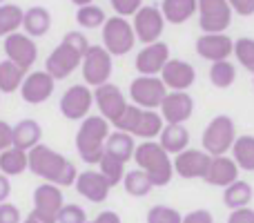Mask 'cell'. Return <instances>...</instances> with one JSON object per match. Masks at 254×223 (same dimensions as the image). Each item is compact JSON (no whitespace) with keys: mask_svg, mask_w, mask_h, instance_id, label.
I'll list each match as a JSON object with an SVG mask.
<instances>
[{"mask_svg":"<svg viewBox=\"0 0 254 223\" xmlns=\"http://www.w3.org/2000/svg\"><path fill=\"white\" fill-rule=\"evenodd\" d=\"M0 4H4V0H0Z\"/></svg>","mask_w":254,"mask_h":223,"instance_id":"obj_51","label":"cell"},{"mask_svg":"<svg viewBox=\"0 0 254 223\" xmlns=\"http://www.w3.org/2000/svg\"><path fill=\"white\" fill-rule=\"evenodd\" d=\"M76 7H87V4H94V0H71Z\"/></svg>","mask_w":254,"mask_h":223,"instance_id":"obj_49","label":"cell"},{"mask_svg":"<svg viewBox=\"0 0 254 223\" xmlns=\"http://www.w3.org/2000/svg\"><path fill=\"white\" fill-rule=\"evenodd\" d=\"M254 197V190L248 181H234L232 185L223 190V203L230 210H241V208H250V201Z\"/></svg>","mask_w":254,"mask_h":223,"instance_id":"obj_29","label":"cell"},{"mask_svg":"<svg viewBox=\"0 0 254 223\" xmlns=\"http://www.w3.org/2000/svg\"><path fill=\"white\" fill-rule=\"evenodd\" d=\"M0 223H22L20 208L9 201L0 203Z\"/></svg>","mask_w":254,"mask_h":223,"instance_id":"obj_42","label":"cell"},{"mask_svg":"<svg viewBox=\"0 0 254 223\" xmlns=\"http://www.w3.org/2000/svg\"><path fill=\"white\" fill-rule=\"evenodd\" d=\"M98 172L105 176L112 188H116V185H121L125 179V163L119 161V158H112V156H107V154H103V158L98 161Z\"/></svg>","mask_w":254,"mask_h":223,"instance_id":"obj_36","label":"cell"},{"mask_svg":"<svg viewBox=\"0 0 254 223\" xmlns=\"http://www.w3.org/2000/svg\"><path fill=\"white\" fill-rule=\"evenodd\" d=\"M212 156L205 152V149H194L188 148L185 152L176 154L174 156V172L181 176V179H203L210 167Z\"/></svg>","mask_w":254,"mask_h":223,"instance_id":"obj_20","label":"cell"},{"mask_svg":"<svg viewBox=\"0 0 254 223\" xmlns=\"http://www.w3.org/2000/svg\"><path fill=\"white\" fill-rule=\"evenodd\" d=\"M107 18L110 16H105L103 7H98V4L78 7V11H76V22H78L83 29H96V27H103Z\"/></svg>","mask_w":254,"mask_h":223,"instance_id":"obj_37","label":"cell"},{"mask_svg":"<svg viewBox=\"0 0 254 223\" xmlns=\"http://www.w3.org/2000/svg\"><path fill=\"white\" fill-rule=\"evenodd\" d=\"M167 61H170V47H167V43L158 40V43L145 45V47L136 54L134 65H136L138 76H161Z\"/></svg>","mask_w":254,"mask_h":223,"instance_id":"obj_17","label":"cell"},{"mask_svg":"<svg viewBox=\"0 0 254 223\" xmlns=\"http://www.w3.org/2000/svg\"><path fill=\"white\" fill-rule=\"evenodd\" d=\"M87 212L78 203H65L58 215V223H87Z\"/></svg>","mask_w":254,"mask_h":223,"instance_id":"obj_40","label":"cell"},{"mask_svg":"<svg viewBox=\"0 0 254 223\" xmlns=\"http://www.w3.org/2000/svg\"><path fill=\"white\" fill-rule=\"evenodd\" d=\"M123 188H125V192L129 194V197H136V199H143V197H147L149 192H152V181H149V176L145 174L143 170H129V172H125V179H123Z\"/></svg>","mask_w":254,"mask_h":223,"instance_id":"obj_34","label":"cell"},{"mask_svg":"<svg viewBox=\"0 0 254 223\" xmlns=\"http://www.w3.org/2000/svg\"><path fill=\"white\" fill-rule=\"evenodd\" d=\"M194 47L203 61L221 63L230 61V54H234V40L228 34H201Z\"/></svg>","mask_w":254,"mask_h":223,"instance_id":"obj_19","label":"cell"},{"mask_svg":"<svg viewBox=\"0 0 254 223\" xmlns=\"http://www.w3.org/2000/svg\"><path fill=\"white\" fill-rule=\"evenodd\" d=\"M54 87H56V80L45 70H36L25 76V80L20 85V96L29 105H40L54 94Z\"/></svg>","mask_w":254,"mask_h":223,"instance_id":"obj_18","label":"cell"},{"mask_svg":"<svg viewBox=\"0 0 254 223\" xmlns=\"http://www.w3.org/2000/svg\"><path fill=\"white\" fill-rule=\"evenodd\" d=\"M196 13L203 34H225L234 16L228 0H196Z\"/></svg>","mask_w":254,"mask_h":223,"instance_id":"obj_9","label":"cell"},{"mask_svg":"<svg viewBox=\"0 0 254 223\" xmlns=\"http://www.w3.org/2000/svg\"><path fill=\"white\" fill-rule=\"evenodd\" d=\"M158 145H161L163 149H165L167 154H181L185 152V149L190 148V132L185 125H181V123H165V127H163L161 136H158Z\"/></svg>","mask_w":254,"mask_h":223,"instance_id":"obj_24","label":"cell"},{"mask_svg":"<svg viewBox=\"0 0 254 223\" xmlns=\"http://www.w3.org/2000/svg\"><path fill=\"white\" fill-rule=\"evenodd\" d=\"M131 27H134L136 40L143 45H152L161 40V34L165 29V18H163L161 9L154 4H143L138 11L131 16Z\"/></svg>","mask_w":254,"mask_h":223,"instance_id":"obj_11","label":"cell"},{"mask_svg":"<svg viewBox=\"0 0 254 223\" xmlns=\"http://www.w3.org/2000/svg\"><path fill=\"white\" fill-rule=\"evenodd\" d=\"M22 18H25V11L18 4H11V2L0 4V38H7V36L16 34L22 27Z\"/></svg>","mask_w":254,"mask_h":223,"instance_id":"obj_33","label":"cell"},{"mask_svg":"<svg viewBox=\"0 0 254 223\" xmlns=\"http://www.w3.org/2000/svg\"><path fill=\"white\" fill-rule=\"evenodd\" d=\"M158 114L165 123H181L183 125L194 114V98L188 92H167V96L163 98L161 107H158Z\"/></svg>","mask_w":254,"mask_h":223,"instance_id":"obj_21","label":"cell"},{"mask_svg":"<svg viewBox=\"0 0 254 223\" xmlns=\"http://www.w3.org/2000/svg\"><path fill=\"white\" fill-rule=\"evenodd\" d=\"M22 80H25V70L11 61H0V92L2 94H13L20 89Z\"/></svg>","mask_w":254,"mask_h":223,"instance_id":"obj_32","label":"cell"},{"mask_svg":"<svg viewBox=\"0 0 254 223\" xmlns=\"http://www.w3.org/2000/svg\"><path fill=\"white\" fill-rule=\"evenodd\" d=\"M239 165L234 163L232 156H212L210 161V167H207L205 176H203V181H205L207 185H214V188H228V185H232L234 181H239Z\"/></svg>","mask_w":254,"mask_h":223,"instance_id":"obj_23","label":"cell"},{"mask_svg":"<svg viewBox=\"0 0 254 223\" xmlns=\"http://www.w3.org/2000/svg\"><path fill=\"white\" fill-rule=\"evenodd\" d=\"M87 49H89V40L85 38V34L69 31V34H65V38L56 45V49L47 56L45 72H47L54 80L67 78V76H71L83 65V58H85V54H87Z\"/></svg>","mask_w":254,"mask_h":223,"instance_id":"obj_2","label":"cell"},{"mask_svg":"<svg viewBox=\"0 0 254 223\" xmlns=\"http://www.w3.org/2000/svg\"><path fill=\"white\" fill-rule=\"evenodd\" d=\"M183 223H214V217H212L210 210H194L190 215L183 217Z\"/></svg>","mask_w":254,"mask_h":223,"instance_id":"obj_46","label":"cell"},{"mask_svg":"<svg viewBox=\"0 0 254 223\" xmlns=\"http://www.w3.org/2000/svg\"><path fill=\"white\" fill-rule=\"evenodd\" d=\"M110 136V123L101 114H89L76 132V152L89 165H98L105 154V141Z\"/></svg>","mask_w":254,"mask_h":223,"instance_id":"obj_4","label":"cell"},{"mask_svg":"<svg viewBox=\"0 0 254 223\" xmlns=\"http://www.w3.org/2000/svg\"><path fill=\"white\" fill-rule=\"evenodd\" d=\"M234 141H237V125L228 114L212 118L201 136V145L210 156H228V152H232Z\"/></svg>","mask_w":254,"mask_h":223,"instance_id":"obj_6","label":"cell"},{"mask_svg":"<svg viewBox=\"0 0 254 223\" xmlns=\"http://www.w3.org/2000/svg\"><path fill=\"white\" fill-rule=\"evenodd\" d=\"M112 70H114V58L107 52L103 45H89L87 54L83 58V65H80V72H83V80L87 87H101V85L110 83Z\"/></svg>","mask_w":254,"mask_h":223,"instance_id":"obj_7","label":"cell"},{"mask_svg":"<svg viewBox=\"0 0 254 223\" xmlns=\"http://www.w3.org/2000/svg\"><path fill=\"white\" fill-rule=\"evenodd\" d=\"M161 80L167 92H188L196 80V70L183 58H170L161 72Z\"/></svg>","mask_w":254,"mask_h":223,"instance_id":"obj_16","label":"cell"},{"mask_svg":"<svg viewBox=\"0 0 254 223\" xmlns=\"http://www.w3.org/2000/svg\"><path fill=\"white\" fill-rule=\"evenodd\" d=\"M87 223H121V217L116 215L114 210H105V212H101L96 219H92Z\"/></svg>","mask_w":254,"mask_h":223,"instance_id":"obj_47","label":"cell"},{"mask_svg":"<svg viewBox=\"0 0 254 223\" xmlns=\"http://www.w3.org/2000/svg\"><path fill=\"white\" fill-rule=\"evenodd\" d=\"M9 194H11V181H9V176L0 174V203L7 201Z\"/></svg>","mask_w":254,"mask_h":223,"instance_id":"obj_48","label":"cell"},{"mask_svg":"<svg viewBox=\"0 0 254 223\" xmlns=\"http://www.w3.org/2000/svg\"><path fill=\"white\" fill-rule=\"evenodd\" d=\"M147 223H183V215L172 206H152L147 212Z\"/></svg>","mask_w":254,"mask_h":223,"instance_id":"obj_39","label":"cell"},{"mask_svg":"<svg viewBox=\"0 0 254 223\" xmlns=\"http://www.w3.org/2000/svg\"><path fill=\"white\" fill-rule=\"evenodd\" d=\"M161 13L170 25H183L196 13V0H163Z\"/></svg>","mask_w":254,"mask_h":223,"instance_id":"obj_28","label":"cell"},{"mask_svg":"<svg viewBox=\"0 0 254 223\" xmlns=\"http://www.w3.org/2000/svg\"><path fill=\"white\" fill-rule=\"evenodd\" d=\"M114 127L119 132H127L134 139H143V141H152L156 136H161L165 121L156 110H143L136 105H127L125 114L114 123Z\"/></svg>","mask_w":254,"mask_h":223,"instance_id":"obj_5","label":"cell"},{"mask_svg":"<svg viewBox=\"0 0 254 223\" xmlns=\"http://www.w3.org/2000/svg\"><path fill=\"white\" fill-rule=\"evenodd\" d=\"M136 45V34L134 27L127 18L121 16H110L103 25V47L114 56H125L134 49Z\"/></svg>","mask_w":254,"mask_h":223,"instance_id":"obj_8","label":"cell"},{"mask_svg":"<svg viewBox=\"0 0 254 223\" xmlns=\"http://www.w3.org/2000/svg\"><path fill=\"white\" fill-rule=\"evenodd\" d=\"M40 139H43V130L34 118H22L13 125V148L31 152L36 145H40Z\"/></svg>","mask_w":254,"mask_h":223,"instance_id":"obj_25","label":"cell"},{"mask_svg":"<svg viewBox=\"0 0 254 223\" xmlns=\"http://www.w3.org/2000/svg\"><path fill=\"white\" fill-rule=\"evenodd\" d=\"M13 145V127L9 123L0 121V152L9 149Z\"/></svg>","mask_w":254,"mask_h":223,"instance_id":"obj_44","label":"cell"},{"mask_svg":"<svg viewBox=\"0 0 254 223\" xmlns=\"http://www.w3.org/2000/svg\"><path fill=\"white\" fill-rule=\"evenodd\" d=\"M29 154V170L45 183L58 185V188H69L78 179V170L67 156L52 149L49 145H36Z\"/></svg>","mask_w":254,"mask_h":223,"instance_id":"obj_1","label":"cell"},{"mask_svg":"<svg viewBox=\"0 0 254 223\" xmlns=\"http://www.w3.org/2000/svg\"><path fill=\"white\" fill-rule=\"evenodd\" d=\"M63 206H65V197H63V188L52 183H43L34 190V210L31 215L38 217L45 223H58Z\"/></svg>","mask_w":254,"mask_h":223,"instance_id":"obj_12","label":"cell"},{"mask_svg":"<svg viewBox=\"0 0 254 223\" xmlns=\"http://www.w3.org/2000/svg\"><path fill=\"white\" fill-rule=\"evenodd\" d=\"M134 161L138 170H143L149 176L154 188L170 185L172 176H174V163H172L170 154L158 145V141H143L136 145Z\"/></svg>","mask_w":254,"mask_h":223,"instance_id":"obj_3","label":"cell"},{"mask_svg":"<svg viewBox=\"0 0 254 223\" xmlns=\"http://www.w3.org/2000/svg\"><path fill=\"white\" fill-rule=\"evenodd\" d=\"M165 96L167 87L163 85L161 76H136L129 83V98L136 107L158 110Z\"/></svg>","mask_w":254,"mask_h":223,"instance_id":"obj_10","label":"cell"},{"mask_svg":"<svg viewBox=\"0 0 254 223\" xmlns=\"http://www.w3.org/2000/svg\"><path fill=\"white\" fill-rule=\"evenodd\" d=\"M94 103H96L101 116L105 118L110 125H114V123L125 114L127 105H129L125 94L121 92V87L114 83H105V85L94 89Z\"/></svg>","mask_w":254,"mask_h":223,"instance_id":"obj_13","label":"cell"},{"mask_svg":"<svg viewBox=\"0 0 254 223\" xmlns=\"http://www.w3.org/2000/svg\"><path fill=\"white\" fill-rule=\"evenodd\" d=\"M234 56L239 65L246 67L254 76V38H237L234 40Z\"/></svg>","mask_w":254,"mask_h":223,"instance_id":"obj_38","label":"cell"},{"mask_svg":"<svg viewBox=\"0 0 254 223\" xmlns=\"http://www.w3.org/2000/svg\"><path fill=\"white\" fill-rule=\"evenodd\" d=\"M94 105V92L87 85H71L61 96V114L69 121H85Z\"/></svg>","mask_w":254,"mask_h":223,"instance_id":"obj_14","label":"cell"},{"mask_svg":"<svg viewBox=\"0 0 254 223\" xmlns=\"http://www.w3.org/2000/svg\"><path fill=\"white\" fill-rule=\"evenodd\" d=\"M22 29L29 38H40V36L49 34L52 29V13H49L47 7H29L25 11V18H22Z\"/></svg>","mask_w":254,"mask_h":223,"instance_id":"obj_26","label":"cell"},{"mask_svg":"<svg viewBox=\"0 0 254 223\" xmlns=\"http://www.w3.org/2000/svg\"><path fill=\"white\" fill-rule=\"evenodd\" d=\"M110 4L116 11V16L127 18V16H134L143 7V0H110Z\"/></svg>","mask_w":254,"mask_h":223,"instance_id":"obj_41","label":"cell"},{"mask_svg":"<svg viewBox=\"0 0 254 223\" xmlns=\"http://www.w3.org/2000/svg\"><path fill=\"white\" fill-rule=\"evenodd\" d=\"M232 158L239 165V170L254 172V136L252 134L237 136V141L232 145Z\"/></svg>","mask_w":254,"mask_h":223,"instance_id":"obj_31","label":"cell"},{"mask_svg":"<svg viewBox=\"0 0 254 223\" xmlns=\"http://www.w3.org/2000/svg\"><path fill=\"white\" fill-rule=\"evenodd\" d=\"M230 9H232V13H237V16H254V0H228Z\"/></svg>","mask_w":254,"mask_h":223,"instance_id":"obj_43","label":"cell"},{"mask_svg":"<svg viewBox=\"0 0 254 223\" xmlns=\"http://www.w3.org/2000/svg\"><path fill=\"white\" fill-rule=\"evenodd\" d=\"M22 223H45V221H40L38 217H34V215H31V212H29V217H27V219L22 221Z\"/></svg>","mask_w":254,"mask_h":223,"instance_id":"obj_50","label":"cell"},{"mask_svg":"<svg viewBox=\"0 0 254 223\" xmlns=\"http://www.w3.org/2000/svg\"><path fill=\"white\" fill-rule=\"evenodd\" d=\"M134 152H136V141L131 134L127 132H110L105 141V154L112 158H119V161H131L134 158Z\"/></svg>","mask_w":254,"mask_h":223,"instance_id":"obj_27","label":"cell"},{"mask_svg":"<svg viewBox=\"0 0 254 223\" xmlns=\"http://www.w3.org/2000/svg\"><path fill=\"white\" fill-rule=\"evenodd\" d=\"M228 223H254V210L252 208H241V210H232L228 217Z\"/></svg>","mask_w":254,"mask_h":223,"instance_id":"obj_45","label":"cell"},{"mask_svg":"<svg viewBox=\"0 0 254 223\" xmlns=\"http://www.w3.org/2000/svg\"><path fill=\"white\" fill-rule=\"evenodd\" d=\"M4 56H7V61L16 63L20 70H31L36 63V58H38V47H36L34 38H29L27 34H20V31H16V34L7 36L4 38Z\"/></svg>","mask_w":254,"mask_h":223,"instance_id":"obj_15","label":"cell"},{"mask_svg":"<svg viewBox=\"0 0 254 223\" xmlns=\"http://www.w3.org/2000/svg\"><path fill=\"white\" fill-rule=\"evenodd\" d=\"M210 80L214 87L219 89H228L234 85L237 80V67L230 61H221V63H212L210 67Z\"/></svg>","mask_w":254,"mask_h":223,"instance_id":"obj_35","label":"cell"},{"mask_svg":"<svg viewBox=\"0 0 254 223\" xmlns=\"http://www.w3.org/2000/svg\"><path fill=\"white\" fill-rule=\"evenodd\" d=\"M25 170H29V154L18 148H9L0 152V174L4 176H18Z\"/></svg>","mask_w":254,"mask_h":223,"instance_id":"obj_30","label":"cell"},{"mask_svg":"<svg viewBox=\"0 0 254 223\" xmlns=\"http://www.w3.org/2000/svg\"><path fill=\"white\" fill-rule=\"evenodd\" d=\"M74 188L78 190V194L85 197L87 201L103 203L110 197L112 185L107 183V179L98 170H85V172H78V179H76Z\"/></svg>","mask_w":254,"mask_h":223,"instance_id":"obj_22","label":"cell"}]
</instances>
